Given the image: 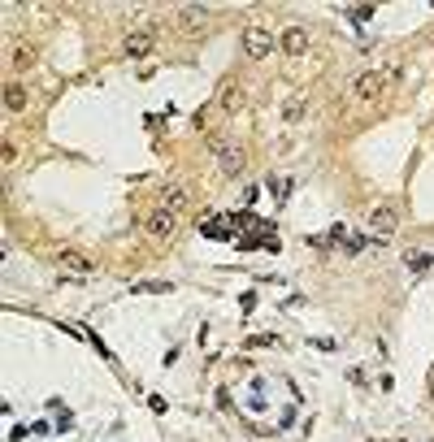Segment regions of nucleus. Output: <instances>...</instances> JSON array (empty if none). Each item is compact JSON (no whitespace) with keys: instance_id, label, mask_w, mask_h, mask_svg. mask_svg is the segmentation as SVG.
Here are the masks:
<instances>
[{"instance_id":"f257e3e1","label":"nucleus","mask_w":434,"mask_h":442,"mask_svg":"<svg viewBox=\"0 0 434 442\" xmlns=\"http://www.w3.org/2000/svg\"><path fill=\"white\" fill-rule=\"evenodd\" d=\"M391 78H395L391 70H378V74H361L356 83H352V95H356V100H378V95L391 87Z\"/></svg>"},{"instance_id":"f03ea898","label":"nucleus","mask_w":434,"mask_h":442,"mask_svg":"<svg viewBox=\"0 0 434 442\" xmlns=\"http://www.w3.org/2000/svg\"><path fill=\"white\" fill-rule=\"evenodd\" d=\"M269 48H274V35H269V30H261V26H244V53H248L252 61H265V57H269Z\"/></svg>"},{"instance_id":"7ed1b4c3","label":"nucleus","mask_w":434,"mask_h":442,"mask_svg":"<svg viewBox=\"0 0 434 442\" xmlns=\"http://www.w3.org/2000/svg\"><path fill=\"white\" fill-rule=\"evenodd\" d=\"M53 260H57L61 269H70V273H91V269H96V260H91L87 252H78V248H57Z\"/></svg>"},{"instance_id":"20e7f679","label":"nucleus","mask_w":434,"mask_h":442,"mask_svg":"<svg viewBox=\"0 0 434 442\" xmlns=\"http://www.w3.org/2000/svg\"><path fill=\"white\" fill-rule=\"evenodd\" d=\"M126 57H148L152 48H156V30H148V26H139V30H131V35H126Z\"/></svg>"},{"instance_id":"39448f33","label":"nucleus","mask_w":434,"mask_h":442,"mask_svg":"<svg viewBox=\"0 0 434 442\" xmlns=\"http://www.w3.org/2000/svg\"><path fill=\"white\" fill-rule=\"evenodd\" d=\"M174 230H179V217H174V212H165V208H156L152 217H148V234H152V239H170Z\"/></svg>"},{"instance_id":"423d86ee","label":"nucleus","mask_w":434,"mask_h":442,"mask_svg":"<svg viewBox=\"0 0 434 442\" xmlns=\"http://www.w3.org/2000/svg\"><path fill=\"white\" fill-rule=\"evenodd\" d=\"M217 104H221V109H226V113H235L239 104H244V87H239V83H235V78H226V83H221V87H217Z\"/></svg>"},{"instance_id":"0eeeda50","label":"nucleus","mask_w":434,"mask_h":442,"mask_svg":"<svg viewBox=\"0 0 434 442\" xmlns=\"http://www.w3.org/2000/svg\"><path fill=\"white\" fill-rule=\"evenodd\" d=\"M187 200H191V195H187V187H165V191L156 195V208H165V212H179Z\"/></svg>"},{"instance_id":"6e6552de","label":"nucleus","mask_w":434,"mask_h":442,"mask_svg":"<svg viewBox=\"0 0 434 442\" xmlns=\"http://www.w3.org/2000/svg\"><path fill=\"white\" fill-rule=\"evenodd\" d=\"M282 48H287L291 57H300L304 48H309V30H304V26H287V30H282Z\"/></svg>"},{"instance_id":"1a4fd4ad","label":"nucleus","mask_w":434,"mask_h":442,"mask_svg":"<svg viewBox=\"0 0 434 442\" xmlns=\"http://www.w3.org/2000/svg\"><path fill=\"white\" fill-rule=\"evenodd\" d=\"M217 160H221V174H226V178L244 174V147H239V143H230V147H226V152H221Z\"/></svg>"},{"instance_id":"9d476101","label":"nucleus","mask_w":434,"mask_h":442,"mask_svg":"<svg viewBox=\"0 0 434 442\" xmlns=\"http://www.w3.org/2000/svg\"><path fill=\"white\" fill-rule=\"evenodd\" d=\"M5 109H9V113H22V109H26V91H22L18 83L5 87Z\"/></svg>"},{"instance_id":"9b49d317","label":"nucleus","mask_w":434,"mask_h":442,"mask_svg":"<svg viewBox=\"0 0 434 442\" xmlns=\"http://www.w3.org/2000/svg\"><path fill=\"white\" fill-rule=\"evenodd\" d=\"M374 230H382V234H387V230H395V208H387V204H382V208H374Z\"/></svg>"},{"instance_id":"f8f14e48","label":"nucleus","mask_w":434,"mask_h":442,"mask_svg":"<svg viewBox=\"0 0 434 442\" xmlns=\"http://www.w3.org/2000/svg\"><path fill=\"white\" fill-rule=\"evenodd\" d=\"M179 18H183L187 26H204V18H208V9H200V5H183V9H179Z\"/></svg>"},{"instance_id":"ddd939ff","label":"nucleus","mask_w":434,"mask_h":442,"mask_svg":"<svg viewBox=\"0 0 434 442\" xmlns=\"http://www.w3.org/2000/svg\"><path fill=\"white\" fill-rule=\"evenodd\" d=\"M13 65H18V70H30V48H13Z\"/></svg>"},{"instance_id":"4468645a","label":"nucleus","mask_w":434,"mask_h":442,"mask_svg":"<svg viewBox=\"0 0 434 442\" xmlns=\"http://www.w3.org/2000/svg\"><path fill=\"white\" fill-rule=\"evenodd\" d=\"M300 113H304V100H300V95H296V100H287V104H282V118H300Z\"/></svg>"},{"instance_id":"2eb2a0df","label":"nucleus","mask_w":434,"mask_h":442,"mask_svg":"<svg viewBox=\"0 0 434 442\" xmlns=\"http://www.w3.org/2000/svg\"><path fill=\"white\" fill-rule=\"evenodd\" d=\"M135 291H170V282H139Z\"/></svg>"}]
</instances>
